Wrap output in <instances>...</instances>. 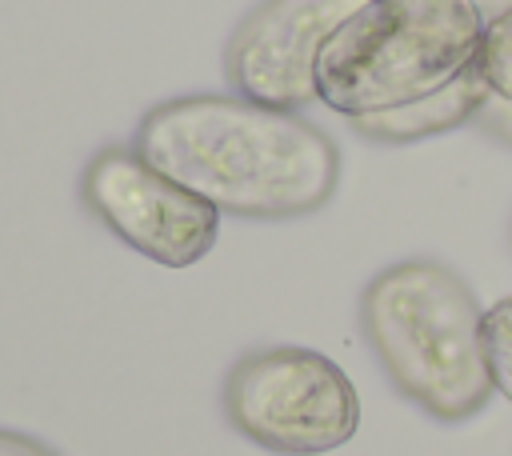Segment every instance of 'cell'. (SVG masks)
<instances>
[{
  "label": "cell",
  "instance_id": "6da1fadb",
  "mask_svg": "<svg viewBox=\"0 0 512 456\" xmlns=\"http://www.w3.org/2000/svg\"><path fill=\"white\" fill-rule=\"evenodd\" d=\"M132 148L156 172L240 220L320 212L340 180V152L324 128L236 92L156 104L136 124Z\"/></svg>",
  "mask_w": 512,
  "mask_h": 456
},
{
  "label": "cell",
  "instance_id": "7a4b0ae2",
  "mask_svg": "<svg viewBox=\"0 0 512 456\" xmlns=\"http://www.w3.org/2000/svg\"><path fill=\"white\" fill-rule=\"evenodd\" d=\"M360 324L388 380L420 412L456 424L492 400L484 308L448 264L400 260L372 276Z\"/></svg>",
  "mask_w": 512,
  "mask_h": 456
},
{
  "label": "cell",
  "instance_id": "3957f363",
  "mask_svg": "<svg viewBox=\"0 0 512 456\" xmlns=\"http://www.w3.org/2000/svg\"><path fill=\"white\" fill-rule=\"evenodd\" d=\"M484 24L480 0H368L324 44L316 100L360 120L440 92L476 64Z\"/></svg>",
  "mask_w": 512,
  "mask_h": 456
},
{
  "label": "cell",
  "instance_id": "277c9868",
  "mask_svg": "<svg viewBox=\"0 0 512 456\" xmlns=\"http://www.w3.org/2000/svg\"><path fill=\"white\" fill-rule=\"evenodd\" d=\"M228 424L280 456H320L360 428V396L348 372L296 344L260 348L232 364L224 380Z\"/></svg>",
  "mask_w": 512,
  "mask_h": 456
},
{
  "label": "cell",
  "instance_id": "5b68a950",
  "mask_svg": "<svg viewBox=\"0 0 512 456\" xmlns=\"http://www.w3.org/2000/svg\"><path fill=\"white\" fill-rule=\"evenodd\" d=\"M80 196L112 236L164 268L204 260L220 232V212L156 172L136 148H100L80 176Z\"/></svg>",
  "mask_w": 512,
  "mask_h": 456
},
{
  "label": "cell",
  "instance_id": "8992f818",
  "mask_svg": "<svg viewBox=\"0 0 512 456\" xmlns=\"http://www.w3.org/2000/svg\"><path fill=\"white\" fill-rule=\"evenodd\" d=\"M364 4L368 0H260L228 36V88L280 112H304L316 100L324 44Z\"/></svg>",
  "mask_w": 512,
  "mask_h": 456
},
{
  "label": "cell",
  "instance_id": "52a82bcc",
  "mask_svg": "<svg viewBox=\"0 0 512 456\" xmlns=\"http://www.w3.org/2000/svg\"><path fill=\"white\" fill-rule=\"evenodd\" d=\"M488 96L492 92H488L484 76L472 64L464 76H456L440 92H428V96H420L412 104H400V108L376 112V116H360V120H348V124L360 136L380 140V144H412V140L440 136V132H452L460 124H472Z\"/></svg>",
  "mask_w": 512,
  "mask_h": 456
},
{
  "label": "cell",
  "instance_id": "ba28073f",
  "mask_svg": "<svg viewBox=\"0 0 512 456\" xmlns=\"http://www.w3.org/2000/svg\"><path fill=\"white\" fill-rule=\"evenodd\" d=\"M476 72L484 76L492 96L512 100V4L488 16L480 52H476Z\"/></svg>",
  "mask_w": 512,
  "mask_h": 456
},
{
  "label": "cell",
  "instance_id": "9c48e42d",
  "mask_svg": "<svg viewBox=\"0 0 512 456\" xmlns=\"http://www.w3.org/2000/svg\"><path fill=\"white\" fill-rule=\"evenodd\" d=\"M484 356L496 392L512 400V296L484 308Z\"/></svg>",
  "mask_w": 512,
  "mask_h": 456
},
{
  "label": "cell",
  "instance_id": "30bf717a",
  "mask_svg": "<svg viewBox=\"0 0 512 456\" xmlns=\"http://www.w3.org/2000/svg\"><path fill=\"white\" fill-rule=\"evenodd\" d=\"M472 124H476L484 136H492V140H500V144L512 148V100H504V96H488V100L480 104V112H476Z\"/></svg>",
  "mask_w": 512,
  "mask_h": 456
},
{
  "label": "cell",
  "instance_id": "8fae6325",
  "mask_svg": "<svg viewBox=\"0 0 512 456\" xmlns=\"http://www.w3.org/2000/svg\"><path fill=\"white\" fill-rule=\"evenodd\" d=\"M0 456H56V452H52L48 444L24 436V432H8V428H0Z\"/></svg>",
  "mask_w": 512,
  "mask_h": 456
},
{
  "label": "cell",
  "instance_id": "7c38bea8",
  "mask_svg": "<svg viewBox=\"0 0 512 456\" xmlns=\"http://www.w3.org/2000/svg\"><path fill=\"white\" fill-rule=\"evenodd\" d=\"M504 4H512V0H504Z\"/></svg>",
  "mask_w": 512,
  "mask_h": 456
}]
</instances>
